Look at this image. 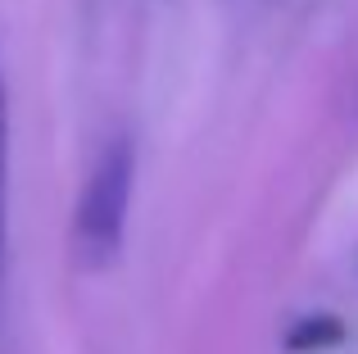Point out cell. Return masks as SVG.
Returning a JSON list of instances; mask_svg holds the SVG:
<instances>
[{
	"mask_svg": "<svg viewBox=\"0 0 358 354\" xmlns=\"http://www.w3.org/2000/svg\"><path fill=\"white\" fill-rule=\"evenodd\" d=\"M341 323L336 318H304L290 332V350H317V346H336L341 341Z\"/></svg>",
	"mask_w": 358,
	"mask_h": 354,
	"instance_id": "3",
	"label": "cell"
},
{
	"mask_svg": "<svg viewBox=\"0 0 358 354\" xmlns=\"http://www.w3.org/2000/svg\"><path fill=\"white\" fill-rule=\"evenodd\" d=\"M131 182H136V150L127 136H114L82 186L78 222H73V246L87 268H109L118 259L131 209Z\"/></svg>",
	"mask_w": 358,
	"mask_h": 354,
	"instance_id": "1",
	"label": "cell"
},
{
	"mask_svg": "<svg viewBox=\"0 0 358 354\" xmlns=\"http://www.w3.org/2000/svg\"><path fill=\"white\" fill-rule=\"evenodd\" d=\"M5 227H9V96L0 69V277H5Z\"/></svg>",
	"mask_w": 358,
	"mask_h": 354,
	"instance_id": "2",
	"label": "cell"
}]
</instances>
